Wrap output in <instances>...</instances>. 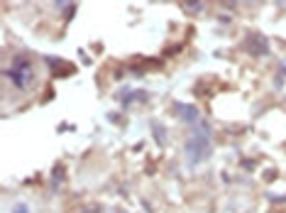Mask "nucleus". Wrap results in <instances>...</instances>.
<instances>
[{"mask_svg":"<svg viewBox=\"0 0 286 213\" xmlns=\"http://www.w3.org/2000/svg\"><path fill=\"white\" fill-rule=\"evenodd\" d=\"M208 128H200L186 145V155H188V162H200V159H206V157L211 155V145H208Z\"/></svg>","mask_w":286,"mask_h":213,"instance_id":"1","label":"nucleus"},{"mask_svg":"<svg viewBox=\"0 0 286 213\" xmlns=\"http://www.w3.org/2000/svg\"><path fill=\"white\" fill-rule=\"evenodd\" d=\"M10 76H13V81L17 88H27L32 84V76H34V69H32V64H29L27 59H15L13 69L8 71Z\"/></svg>","mask_w":286,"mask_h":213,"instance_id":"2","label":"nucleus"},{"mask_svg":"<svg viewBox=\"0 0 286 213\" xmlns=\"http://www.w3.org/2000/svg\"><path fill=\"white\" fill-rule=\"evenodd\" d=\"M176 113L181 115L184 120H188V123H193V120L198 118V113H196V108H186L184 103H179V105H176Z\"/></svg>","mask_w":286,"mask_h":213,"instance_id":"3","label":"nucleus"},{"mask_svg":"<svg viewBox=\"0 0 286 213\" xmlns=\"http://www.w3.org/2000/svg\"><path fill=\"white\" fill-rule=\"evenodd\" d=\"M13 213H29V208H27V203H17L13 208Z\"/></svg>","mask_w":286,"mask_h":213,"instance_id":"4","label":"nucleus"}]
</instances>
